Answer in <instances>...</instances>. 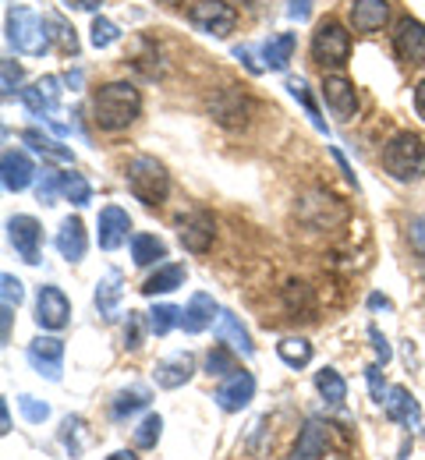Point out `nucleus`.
Listing matches in <instances>:
<instances>
[{
	"instance_id": "obj_32",
	"label": "nucleus",
	"mask_w": 425,
	"mask_h": 460,
	"mask_svg": "<svg viewBox=\"0 0 425 460\" xmlns=\"http://www.w3.org/2000/svg\"><path fill=\"white\" fill-rule=\"evenodd\" d=\"M288 89H291V96L298 100L305 107V114L312 117V124H315V131H323V135H330V128H326V120L319 114V107H315V100L308 96V85H305V78H288Z\"/></svg>"
},
{
	"instance_id": "obj_22",
	"label": "nucleus",
	"mask_w": 425,
	"mask_h": 460,
	"mask_svg": "<svg viewBox=\"0 0 425 460\" xmlns=\"http://www.w3.org/2000/svg\"><path fill=\"white\" fill-rule=\"evenodd\" d=\"M85 248H89V237H85V227L78 217H67L58 230V252H61L67 262H78L85 259Z\"/></svg>"
},
{
	"instance_id": "obj_45",
	"label": "nucleus",
	"mask_w": 425,
	"mask_h": 460,
	"mask_svg": "<svg viewBox=\"0 0 425 460\" xmlns=\"http://www.w3.org/2000/svg\"><path fill=\"white\" fill-rule=\"evenodd\" d=\"M365 379H368V390H372V401H386V394H390V390H386V386H383V379H379V368H376V365H368V368H365Z\"/></svg>"
},
{
	"instance_id": "obj_46",
	"label": "nucleus",
	"mask_w": 425,
	"mask_h": 460,
	"mask_svg": "<svg viewBox=\"0 0 425 460\" xmlns=\"http://www.w3.org/2000/svg\"><path fill=\"white\" fill-rule=\"evenodd\" d=\"M368 341H372V347H376V358H379V365H386V361L394 358V350H390V344H386V337H383L376 326H368Z\"/></svg>"
},
{
	"instance_id": "obj_37",
	"label": "nucleus",
	"mask_w": 425,
	"mask_h": 460,
	"mask_svg": "<svg viewBox=\"0 0 425 460\" xmlns=\"http://www.w3.org/2000/svg\"><path fill=\"white\" fill-rule=\"evenodd\" d=\"M121 40V29L111 22V18H96L93 22V47L96 50H107V47H114Z\"/></svg>"
},
{
	"instance_id": "obj_50",
	"label": "nucleus",
	"mask_w": 425,
	"mask_h": 460,
	"mask_svg": "<svg viewBox=\"0 0 425 460\" xmlns=\"http://www.w3.org/2000/svg\"><path fill=\"white\" fill-rule=\"evenodd\" d=\"M11 315H14V308L4 305V308H0V341H4V344L11 341Z\"/></svg>"
},
{
	"instance_id": "obj_7",
	"label": "nucleus",
	"mask_w": 425,
	"mask_h": 460,
	"mask_svg": "<svg viewBox=\"0 0 425 460\" xmlns=\"http://www.w3.org/2000/svg\"><path fill=\"white\" fill-rule=\"evenodd\" d=\"M67 319H71V301L64 297V290L54 288V284L40 288V297H36V323H40V330H64Z\"/></svg>"
},
{
	"instance_id": "obj_26",
	"label": "nucleus",
	"mask_w": 425,
	"mask_h": 460,
	"mask_svg": "<svg viewBox=\"0 0 425 460\" xmlns=\"http://www.w3.org/2000/svg\"><path fill=\"white\" fill-rule=\"evenodd\" d=\"M315 390H319L323 401L333 403V407H341L348 401V383H344V376L337 368H319L315 372Z\"/></svg>"
},
{
	"instance_id": "obj_57",
	"label": "nucleus",
	"mask_w": 425,
	"mask_h": 460,
	"mask_svg": "<svg viewBox=\"0 0 425 460\" xmlns=\"http://www.w3.org/2000/svg\"><path fill=\"white\" fill-rule=\"evenodd\" d=\"M107 460H138L135 454H128V450H118V454H111Z\"/></svg>"
},
{
	"instance_id": "obj_12",
	"label": "nucleus",
	"mask_w": 425,
	"mask_h": 460,
	"mask_svg": "<svg viewBox=\"0 0 425 460\" xmlns=\"http://www.w3.org/2000/svg\"><path fill=\"white\" fill-rule=\"evenodd\" d=\"M323 100H326V107L341 120H351V117L359 114V93H355V85L344 75H326L323 78Z\"/></svg>"
},
{
	"instance_id": "obj_42",
	"label": "nucleus",
	"mask_w": 425,
	"mask_h": 460,
	"mask_svg": "<svg viewBox=\"0 0 425 460\" xmlns=\"http://www.w3.org/2000/svg\"><path fill=\"white\" fill-rule=\"evenodd\" d=\"M206 368H209V376H235L238 372V365H235V358L224 350V347H217L213 354H209V361H206Z\"/></svg>"
},
{
	"instance_id": "obj_36",
	"label": "nucleus",
	"mask_w": 425,
	"mask_h": 460,
	"mask_svg": "<svg viewBox=\"0 0 425 460\" xmlns=\"http://www.w3.org/2000/svg\"><path fill=\"white\" fill-rule=\"evenodd\" d=\"M160 429H164V418H160V414H146V418H142V425L135 429V447H142V450L156 447Z\"/></svg>"
},
{
	"instance_id": "obj_11",
	"label": "nucleus",
	"mask_w": 425,
	"mask_h": 460,
	"mask_svg": "<svg viewBox=\"0 0 425 460\" xmlns=\"http://www.w3.org/2000/svg\"><path fill=\"white\" fill-rule=\"evenodd\" d=\"M7 237H11V244H14V252L29 262V266H36L40 262V241H43V227L32 220V217H11L7 220Z\"/></svg>"
},
{
	"instance_id": "obj_19",
	"label": "nucleus",
	"mask_w": 425,
	"mask_h": 460,
	"mask_svg": "<svg viewBox=\"0 0 425 460\" xmlns=\"http://www.w3.org/2000/svg\"><path fill=\"white\" fill-rule=\"evenodd\" d=\"M213 319H220V308H217V301L209 297V294H195L191 301H188V308H184V319H182V330L184 333H206L209 326H213Z\"/></svg>"
},
{
	"instance_id": "obj_20",
	"label": "nucleus",
	"mask_w": 425,
	"mask_h": 460,
	"mask_svg": "<svg viewBox=\"0 0 425 460\" xmlns=\"http://www.w3.org/2000/svg\"><path fill=\"white\" fill-rule=\"evenodd\" d=\"M213 217L209 213H202V209H195L191 217H184L182 220V244L188 252H206L209 244H213Z\"/></svg>"
},
{
	"instance_id": "obj_14",
	"label": "nucleus",
	"mask_w": 425,
	"mask_h": 460,
	"mask_svg": "<svg viewBox=\"0 0 425 460\" xmlns=\"http://www.w3.org/2000/svg\"><path fill=\"white\" fill-rule=\"evenodd\" d=\"M128 230H131V217L124 213L121 206H107V209H100L96 241H100L103 252H118L124 241H128Z\"/></svg>"
},
{
	"instance_id": "obj_8",
	"label": "nucleus",
	"mask_w": 425,
	"mask_h": 460,
	"mask_svg": "<svg viewBox=\"0 0 425 460\" xmlns=\"http://www.w3.org/2000/svg\"><path fill=\"white\" fill-rule=\"evenodd\" d=\"M25 358H29V365L40 376H47L50 383H58L64 368V341H58V337H36L29 344V350H25Z\"/></svg>"
},
{
	"instance_id": "obj_6",
	"label": "nucleus",
	"mask_w": 425,
	"mask_h": 460,
	"mask_svg": "<svg viewBox=\"0 0 425 460\" xmlns=\"http://www.w3.org/2000/svg\"><path fill=\"white\" fill-rule=\"evenodd\" d=\"M188 18H191V25H195L199 32L217 36V40L231 36L235 25H238V11H235L227 0H195V4L188 7Z\"/></svg>"
},
{
	"instance_id": "obj_27",
	"label": "nucleus",
	"mask_w": 425,
	"mask_h": 460,
	"mask_svg": "<svg viewBox=\"0 0 425 460\" xmlns=\"http://www.w3.org/2000/svg\"><path fill=\"white\" fill-rule=\"evenodd\" d=\"M131 259H135V266H153L156 259H167V244L156 234H135L131 237Z\"/></svg>"
},
{
	"instance_id": "obj_13",
	"label": "nucleus",
	"mask_w": 425,
	"mask_h": 460,
	"mask_svg": "<svg viewBox=\"0 0 425 460\" xmlns=\"http://www.w3.org/2000/svg\"><path fill=\"white\" fill-rule=\"evenodd\" d=\"M394 50L404 64H425V25L419 18H401L397 22Z\"/></svg>"
},
{
	"instance_id": "obj_4",
	"label": "nucleus",
	"mask_w": 425,
	"mask_h": 460,
	"mask_svg": "<svg viewBox=\"0 0 425 460\" xmlns=\"http://www.w3.org/2000/svg\"><path fill=\"white\" fill-rule=\"evenodd\" d=\"M383 167L397 181H419L425 177V138L415 131H401L386 149H383Z\"/></svg>"
},
{
	"instance_id": "obj_10",
	"label": "nucleus",
	"mask_w": 425,
	"mask_h": 460,
	"mask_svg": "<svg viewBox=\"0 0 425 460\" xmlns=\"http://www.w3.org/2000/svg\"><path fill=\"white\" fill-rule=\"evenodd\" d=\"M330 450V425L323 418H308L305 429L298 432L295 447H291V457L288 460H323Z\"/></svg>"
},
{
	"instance_id": "obj_51",
	"label": "nucleus",
	"mask_w": 425,
	"mask_h": 460,
	"mask_svg": "<svg viewBox=\"0 0 425 460\" xmlns=\"http://www.w3.org/2000/svg\"><path fill=\"white\" fill-rule=\"evenodd\" d=\"M330 153H333V160H337V167H341V173H344V177H348V181H351V184L359 188V177H355V171L348 167V160H344V153H341V149H330Z\"/></svg>"
},
{
	"instance_id": "obj_15",
	"label": "nucleus",
	"mask_w": 425,
	"mask_h": 460,
	"mask_svg": "<svg viewBox=\"0 0 425 460\" xmlns=\"http://www.w3.org/2000/svg\"><path fill=\"white\" fill-rule=\"evenodd\" d=\"M383 407H386V418L404 425V429H419V421H422V407H419L415 394L408 386H390Z\"/></svg>"
},
{
	"instance_id": "obj_17",
	"label": "nucleus",
	"mask_w": 425,
	"mask_h": 460,
	"mask_svg": "<svg viewBox=\"0 0 425 460\" xmlns=\"http://www.w3.org/2000/svg\"><path fill=\"white\" fill-rule=\"evenodd\" d=\"M0 173H4V188L7 191H25L32 184V177H36V167L22 149H4Z\"/></svg>"
},
{
	"instance_id": "obj_34",
	"label": "nucleus",
	"mask_w": 425,
	"mask_h": 460,
	"mask_svg": "<svg viewBox=\"0 0 425 460\" xmlns=\"http://www.w3.org/2000/svg\"><path fill=\"white\" fill-rule=\"evenodd\" d=\"M64 199L71 202V206H89V199H93V188H89V181L82 177V173H64Z\"/></svg>"
},
{
	"instance_id": "obj_55",
	"label": "nucleus",
	"mask_w": 425,
	"mask_h": 460,
	"mask_svg": "<svg viewBox=\"0 0 425 460\" xmlns=\"http://www.w3.org/2000/svg\"><path fill=\"white\" fill-rule=\"evenodd\" d=\"M368 308H383V312H390V301H386L383 294H372V297H368Z\"/></svg>"
},
{
	"instance_id": "obj_48",
	"label": "nucleus",
	"mask_w": 425,
	"mask_h": 460,
	"mask_svg": "<svg viewBox=\"0 0 425 460\" xmlns=\"http://www.w3.org/2000/svg\"><path fill=\"white\" fill-rule=\"evenodd\" d=\"M408 237H412V248L425 255V217H415L412 227H408Z\"/></svg>"
},
{
	"instance_id": "obj_56",
	"label": "nucleus",
	"mask_w": 425,
	"mask_h": 460,
	"mask_svg": "<svg viewBox=\"0 0 425 460\" xmlns=\"http://www.w3.org/2000/svg\"><path fill=\"white\" fill-rule=\"evenodd\" d=\"M0 432H4V436L11 432V414H7V403H0Z\"/></svg>"
},
{
	"instance_id": "obj_38",
	"label": "nucleus",
	"mask_w": 425,
	"mask_h": 460,
	"mask_svg": "<svg viewBox=\"0 0 425 460\" xmlns=\"http://www.w3.org/2000/svg\"><path fill=\"white\" fill-rule=\"evenodd\" d=\"M36 195H40V202H58V195H64V173H54V171H43L40 177V184H36Z\"/></svg>"
},
{
	"instance_id": "obj_25",
	"label": "nucleus",
	"mask_w": 425,
	"mask_h": 460,
	"mask_svg": "<svg viewBox=\"0 0 425 460\" xmlns=\"http://www.w3.org/2000/svg\"><path fill=\"white\" fill-rule=\"evenodd\" d=\"M182 284H184V266L182 262H167V266H160V270L142 284V294H146V297H156V294L178 290Z\"/></svg>"
},
{
	"instance_id": "obj_16",
	"label": "nucleus",
	"mask_w": 425,
	"mask_h": 460,
	"mask_svg": "<svg viewBox=\"0 0 425 460\" xmlns=\"http://www.w3.org/2000/svg\"><path fill=\"white\" fill-rule=\"evenodd\" d=\"M255 397V379H252V372H235V376H227V383L217 390V403H220V411H227V414H235V411H244L248 403Z\"/></svg>"
},
{
	"instance_id": "obj_23",
	"label": "nucleus",
	"mask_w": 425,
	"mask_h": 460,
	"mask_svg": "<svg viewBox=\"0 0 425 460\" xmlns=\"http://www.w3.org/2000/svg\"><path fill=\"white\" fill-rule=\"evenodd\" d=\"M386 18H390V4L386 0H355L351 4L355 32H376V29H383Z\"/></svg>"
},
{
	"instance_id": "obj_33",
	"label": "nucleus",
	"mask_w": 425,
	"mask_h": 460,
	"mask_svg": "<svg viewBox=\"0 0 425 460\" xmlns=\"http://www.w3.org/2000/svg\"><path fill=\"white\" fill-rule=\"evenodd\" d=\"M142 407H149V390L146 386H131V390H124V394L114 397V414L118 418H128V414H135Z\"/></svg>"
},
{
	"instance_id": "obj_31",
	"label": "nucleus",
	"mask_w": 425,
	"mask_h": 460,
	"mask_svg": "<svg viewBox=\"0 0 425 460\" xmlns=\"http://www.w3.org/2000/svg\"><path fill=\"white\" fill-rule=\"evenodd\" d=\"M184 312L182 308H174V305H156L153 312H149V330L156 333V337H167L174 326H182Z\"/></svg>"
},
{
	"instance_id": "obj_24",
	"label": "nucleus",
	"mask_w": 425,
	"mask_h": 460,
	"mask_svg": "<svg viewBox=\"0 0 425 460\" xmlns=\"http://www.w3.org/2000/svg\"><path fill=\"white\" fill-rule=\"evenodd\" d=\"M217 337H220L227 347L242 350L244 358H252V354H255V344H252L248 330L238 323V315H231V312H220V319H217Z\"/></svg>"
},
{
	"instance_id": "obj_29",
	"label": "nucleus",
	"mask_w": 425,
	"mask_h": 460,
	"mask_svg": "<svg viewBox=\"0 0 425 460\" xmlns=\"http://www.w3.org/2000/svg\"><path fill=\"white\" fill-rule=\"evenodd\" d=\"M277 354H280V361H284V365H291V368H305V365L312 361V344H308L305 337H284V341L277 344Z\"/></svg>"
},
{
	"instance_id": "obj_49",
	"label": "nucleus",
	"mask_w": 425,
	"mask_h": 460,
	"mask_svg": "<svg viewBox=\"0 0 425 460\" xmlns=\"http://www.w3.org/2000/svg\"><path fill=\"white\" fill-rule=\"evenodd\" d=\"M235 58L244 60V67H248L252 75H262V71H266V64L255 60V50H252V47H235Z\"/></svg>"
},
{
	"instance_id": "obj_28",
	"label": "nucleus",
	"mask_w": 425,
	"mask_h": 460,
	"mask_svg": "<svg viewBox=\"0 0 425 460\" xmlns=\"http://www.w3.org/2000/svg\"><path fill=\"white\" fill-rule=\"evenodd\" d=\"M291 54H295V32H280L277 40H270V43L262 47L266 67H273V71H284L288 60H291Z\"/></svg>"
},
{
	"instance_id": "obj_9",
	"label": "nucleus",
	"mask_w": 425,
	"mask_h": 460,
	"mask_svg": "<svg viewBox=\"0 0 425 460\" xmlns=\"http://www.w3.org/2000/svg\"><path fill=\"white\" fill-rule=\"evenodd\" d=\"M22 103L29 107V114L32 117H47V120H54L58 107H61V82H58L54 75H43L36 85L22 89Z\"/></svg>"
},
{
	"instance_id": "obj_30",
	"label": "nucleus",
	"mask_w": 425,
	"mask_h": 460,
	"mask_svg": "<svg viewBox=\"0 0 425 460\" xmlns=\"http://www.w3.org/2000/svg\"><path fill=\"white\" fill-rule=\"evenodd\" d=\"M25 142L36 149V153H43V156H50V160H61V164H75V156H71V149H64L61 142H54V138H47L43 131H36V128H29L25 131Z\"/></svg>"
},
{
	"instance_id": "obj_18",
	"label": "nucleus",
	"mask_w": 425,
	"mask_h": 460,
	"mask_svg": "<svg viewBox=\"0 0 425 460\" xmlns=\"http://www.w3.org/2000/svg\"><path fill=\"white\" fill-rule=\"evenodd\" d=\"M191 376H195V358H191V354H171V358H164V361L156 365V372H153L156 386H164V390H178Z\"/></svg>"
},
{
	"instance_id": "obj_39",
	"label": "nucleus",
	"mask_w": 425,
	"mask_h": 460,
	"mask_svg": "<svg viewBox=\"0 0 425 460\" xmlns=\"http://www.w3.org/2000/svg\"><path fill=\"white\" fill-rule=\"evenodd\" d=\"M22 67L14 64V60H4L0 64V93H4V100H11L14 93H18V85H22Z\"/></svg>"
},
{
	"instance_id": "obj_47",
	"label": "nucleus",
	"mask_w": 425,
	"mask_h": 460,
	"mask_svg": "<svg viewBox=\"0 0 425 460\" xmlns=\"http://www.w3.org/2000/svg\"><path fill=\"white\" fill-rule=\"evenodd\" d=\"M54 29H58V36H61V47L67 54H78V40H75V29H67L61 18H54Z\"/></svg>"
},
{
	"instance_id": "obj_35",
	"label": "nucleus",
	"mask_w": 425,
	"mask_h": 460,
	"mask_svg": "<svg viewBox=\"0 0 425 460\" xmlns=\"http://www.w3.org/2000/svg\"><path fill=\"white\" fill-rule=\"evenodd\" d=\"M284 305H288L291 312H312V308H315V301H312V290H308V284H302V280H291V284L284 288Z\"/></svg>"
},
{
	"instance_id": "obj_5",
	"label": "nucleus",
	"mask_w": 425,
	"mask_h": 460,
	"mask_svg": "<svg viewBox=\"0 0 425 460\" xmlns=\"http://www.w3.org/2000/svg\"><path fill=\"white\" fill-rule=\"evenodd\" d=\"M312 58L323 67H344L351 58V32L341 22H323L312 36Z\"/></svg>"
},
{
	"instance_id": "obj_1",
	"label": "nucleus",
	"mask_w": 425,
	"mask_h": 460,
	"mask_svg": "<svg viewBox=\"0 0 425 460\" xmlns=\"http://www.w3.org/2000/svg\"><path fill=\"white\" fill-rule=\"evenodd\" d=\"M142 111V96L131 82H111L93 96V120L103 131H124Z\"/></svg>"
},
{
	"instance_id": "obj_41",
	"label": "nucleus",
	"mask_w": 425,
	"mask_h": 460,
	"mask_svg": "<svg viewBox=\"0 0 425 460\" xmlns=\"http://www.w3.org/2000/svg\"><path fill=\"white\" fill-rule=\"evenodd\" d=\"M64 447L71 450V457H78L82 450H85V443H82V418H64Z\"/></svg>"
},
{
	"instance_id": "obj_3",
	"label": "nucleus",
	"mask_w": 425,
	"mask_h": 460,
	"mask_svg": "<svg viewBox=\"0 0 425 460\" xmlns=\"http://www.w3.org/2000/svg\"><path fill=\"white\" fill-rule=\"evenodd\" d=\"M7 43H11L18 54H25V58L47 54V47H50L47 22H43L36 11H29V7H11V11H7Z\"/></svg>"
},
{
	"instance_id": "obj_43",
	"label": "nucleus",
	"mask_w": 425,
	"mask_h": 460,
	"mask_svg": "<svg viewBox=\"0 0 425 460\" xmlns=\"http://www.w3.org/2000/svg\"><path fill=\"white\" fill-rule=\"evenodd\" d=\"M0 284H4V290H0V294H4V305H7V308H18V305H22V297H25L22 280H18V277H11V273H4V277H0Z\"/></svg>"
},
{
	"instance_id": "obj_53",
	"label": "nucleus",
	"mask_w": 425,
	"mask_h": 460,
	"mask_svg": "<svg viewBox=\"0 0 425 460\" xmlns=\"http://www.w3.org/2000/svg\"><path fill=\"white\" fill-rule=\"evenodd\" d=\"M415 111H419V117L425 120V78L415 85Z\"/></svg>"
},
{
	"instance_id": "obj_21",
	"label": "nucleus",
	"mask_w": 425,
	"mask_h": 460,
	"mask_svg": "<svg viewBox=\"0 0 425 460\" xmlns=\"http://www.w3.org/2000/svg\"><path fill=\"white\" fill-rule=\"evenodd\" d=\"M124 280H121V273L118 270H111L100 284H96V312L107 319V323H114L118 315H121V294H124V288H121Z\"/></svg>"
},
{
	"instance_id": "obj_44",
	"label": "nucleus",
	"mask_w": 425,
	"mask_h": 460,
	"mask_svg": "<svg viewBox=\"0 0 425 460\" xmlns=\"http://www.w3.org/2000/svg\"><path fill=\"white\" fill-rule=\"evenodd\" d=\"M124 347H128V350H138V347H142V315H138V312H128Z\"/></svg>"
},
{
	"instance_id": "obj_40",
	"label": "nucleus",
	"mask_w": 425,
	"mask_h": 460,
	"mask_svg": "<svg viewBox=\"0 0 425 460\" xmlns=\"http://www.w3.org/2000/svg\"><path fill=\"white\" fill-rule=\"evenodd\" d=\"M18 407H22L25 421H32V425H43V421L50 418V407H47L43 401H36V397H29V394L18 397Z\"/></svg>"
},
{
	"instance_id": "obj_54",
	"label": "nucleus",
	"mask_w": 425,
	"mask_h": 460,
	"mask_svg": "<svg viewBox=\"0 0 425 460\" xmlns=\"http://www.w3.org/2000/svg\"><path fill=\"white\" fill-rule=\"evenodd\" d=\"M67 4H71V7H78V11H96L103 0H67Z\"/></svg>"
},
{
	"instance_id": "obj_2",
	"label": "nucleus",
	"mask_w": 425,
	"mask_h": 460,
	"mask_svg": "<svg viewBox=\"0 0 425 460\" xmlns=\"http://www.w3.org/2000/svg\"><path fill=\"white\" fill-rule=\"evenodd\" d=\"M128 191L142 202V206H160L171 191V177H167V167L153 156H135L128 164Z\"/></svg>"
},
{
	"instance_id": "obj_58",
	"label": "nucleus",
	"mask_w": 425,
	"mask_h": 460,
	"mask_svg": "<svg viewBox=\"0 0 425 460\" xmlns=\"http://www.w3.org/2000/svg\"><path fill=\"white\" fill-rule=\"evenodd\" d=\"M160 4H167V7H178V4H182V0H160Z\"/></svg>"
},
{
	"instance_id": "obj_52",
	"label": "nucleus",
	"mask_w": 425,
	"mask_h": 460,
	"mask_svg": "<svg viewBox=\"0 0 425 460\" xmlns=\"http://www.w3.org/2000/svg\"><path fill=\"white\" fill-rule=\"evenodd\" d=\"M288 14L305 22V18H308V0H291V11H288Z\"/></svg>"
}]
</instances>
